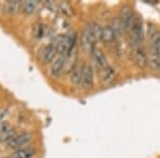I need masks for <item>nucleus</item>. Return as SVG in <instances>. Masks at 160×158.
Instances as JSON below:
<instances>
[{
  "label": "nucleus",
  "mask_w": 160,
  "mask_h": 158,
  "mask_svg": "<svg viewBox=\"0 0 160 158\" xmlns=\"http://www.w3.org/2000/svg\"><path fill=\"white\" fill-rule=\"evenodd\" d=\"M95 38L93 37L91 25L87 26L86 28L82 31L81 34V45L82 48L84 49V51L87 53H92V50L95 48Z\"/></svg>",
  "instance_id": "nucleus-4"
},
{
  "label": "nucleus",
  "mask_w": 160,
  "mask_h": 158,
  "mask_svg": "<svg viewBox=\"0 0 160 158\" xmlns=\"http://www.w3.org/2000/svg\"><path fill=\"white\" fill-rule=\"evenodd\" d=\"M115 76H117V72L113 69L112 66H107L106 69H102L100 72V77H102V81L104 84H110L113 80L115 79Z\"/></svg>",
  "instance_id": "nucleus-12"
},
{
  "label": "nucleus",
  "mask_w": 160,
  "mask_h": 158,
  "mask_svg": "<svg viewBox=\"0 0 160 158\" xmlns=\"http://www.w3.org/2000/svg\"><path fill=\"white\" fill-rule=\"evenodd\" d=\"M135 58H136V63L138 64V66L140 67V69H144V67L148 64V55H146V53H145V49L142 47V46L136 48Z\"/></svg>",
  "instance_id": "nucleus-10"
},
{
  "label": "nucleus",
  "mask_w": 160,
  "mask_h": 158,
  "mask_svg": "<svg viewBox=\"0 0 160 158\" xmlns=\"http://www.w3.org/2000/svg\"><path fill=\"white\" fill-rule=\"evenodd\" d=\"M7 115H8V109L7 108H2V109L0 110V123L4 121V118H6Z\"/></svg>",
  "instance_id": "nucleus-22"
},
{
  "label": "nucleus",
  "mask_w": 160,
  "mask_h": 158,
  "mask_svg": "<svg viewBox=\"0 0 160 158\" xmlns=\"http://www.w3.org/2000/svg\"><path fill=\"white\" fill-rule=\"evenodd\" d=\"M38 6V2L35 1V0H27V1H24L22 3V12L25 14H32L33 12H35Z\"/></svg>",
  "instance_id": "nucleus-15"
},
{
  "label": "nucleus",
  "mask_w": 160,
  "mask_h": 158,
  "mask_svg": "<svg viewBox=\"0 0 160 158\" xmlns=\"http://www.w3.org/2000/svg\"><path fill=\"white\" fill-rule=\"evenodd\" d=\"M66 61H68V58H66L65 55H61V56H59L58 58H56V60H53L52 64H51V67H50L51 76H53V77L60 76L62 74V72L64 71Z\"/></svg>",
  "instance_id": "nucleus-7"
},
{
  "label": "nucleus",
  "mask_w": 160,
  "mask_h": 158,
  "mask_svg": "<svg viewBox=\"0 0 160 158\" xmlns=\"http://www.w3.org/2000/svg\"><path fill=\"white\" fill-rule=\"evenodd\" d=\"M92 57H93V60L94 62L96 63V65L99 67L100 71L102 69H106L107 66H109V64H108V61H107V58H106L105 54L102 53L100 49L98 48H94L92 50Z\"/></svg>",
  "instance_id": "nucleus-9"
},
{
  "label": "nucleus",
  "mask_w": 160,
  "mask_h": 158,
  "mask_svg": "<svg viewBox=\"0 0 160 158\" xmlns=\"http://www.w3.org/2000/svg\"><path fill=\"white\" fill-rule=\"evenodd\" d=\"M115 38V34L113 32V29L111 26H105L102 28V41H104L105 43L109 44L112 43Z\"/></svg>",
  "instance_id": "nucleus-14"
},
{
  "label": "nucleus",
  "mask_w": 160,
  "mask_h": 158,
  "mask_svg": "<svg viewBox=\"0 0 160 158\" xmlns=\"http://www.w3.org/2000/svg\"><path fill=\"white\" fill-rule=\"evenodd\" d=\"M32 140V135L29 133H22L20 135H16L11 141L8 142V146L10 149H24L25 145Z\"/></svg>",
  "instance_id": "nucleus-6"
},
{
  "label": "nucleus",
  "mask_w": 160,
  "mask_h": 158,
  "mask_svg": "<svg viewBox=\"0 0 160 158\" xmlns=\"http://www.w3.org/2000/svg\"><path fill=\"white\" fill-rule=\"evenodd\" d=\"M57 54V49L55 44H49L47 45L44 50L42 51V60L44 63H49V62L55 60V56Z\"/></svg>",
  "instance_id": "nucleus-11"
},
{
  "label": "nucleus",
  "mask_w": 160,
  "mask_h": 158,
  "mask_svg": "<svg viewBox=\"0 0 160 158\" xmlns=\"http://www.w3.org/2000/svg\"><path fill=\"white\" fill-rule=\"evenodd\" d=\"M11 129H12L11 125H10L7 121H3V122H1V123H0V135L7 133V131L11 130Z\"/></svg>",
  "instance_id": "nucleus-21"
},
{
  "label": "nucleus",
  "mask_w": 160,
  "mask_h": 158,
  "mask_svg": "<svg viewBox=\"0 0 160 158\" xmlns=\"http://www.w3.org/2000/svg\"><path fill=\"white\" fill-rule=\"evenodd\" d=\"M20 7H22V3L19 1H9L8 2L7 9L10 13H15Z\"/></svg>",
  "instance_id": "nucleus-20"
},
{
  "label": "nucleus",
  "mask_w": 160,
  "mask_h": 158,
  "mask_svg": "<svg viewBox=\"0 0 160 158\" xmlns=\"http://www.w3.org/2000/svg\"><path fill=\"white\" fill-rule=\"evenodd\" d=\"M144 37L143 32V23H142V18L140 16H136L135 20H133L132 28L130 31V40L131 44L133 45L135 48H138L141 46L142 40Z\"/></svg>",
  "instance_id": "nucleus-1"
},
{
  "label": "nucleus",
  "mask_w": 160,
  "mask_h": 158,
  "mask_svg": "<svg viewBox=\"0 0 160 158\" xmlns=\"http://www.w3.org/2000/svg\"><path fill=\"white\" fill-rule=\"evenodd\" d=\"M111 27L113 29V32L115 34V38L120 37L121 33L123 32V28H122V24H121L120 18H115L112 20V24H111Z\"/></svg>",
  "instance_id": "nucleus-19"
},
{
  "label": "nucleus",
  "mask_w": 160,
  "mask_h": 158,
  "mask_svg": "<svg viewBox=\"0 0 160 158\" xmlns=\"http://www.w3.org/2000/svg\"><path fill=\"white\" fill-rule=\"evenodd\" d=\"M35 155V150L33 147H24L17 150L10 158H31Z\"/></svg>",
  "instance_id": "nucleus-13"
},
{
  "label": "nucleus",
  "mask_w": 160,
  "mask_h": 158,
  "mask_svg": "<svg viewBox=\"0 0 160 158\" xmlns=\"http://www.w3.org/2000/svg\"><path fill=\"white\" fill-rule=\"evenodd\" d=\"M148 64L153 71L160 72V57L159 56L151 54V56H149V58H148Z\"/></svg>",
  "instance_id": "nucleus-16"
},
{
  "label": "nucleus",
  "mask_w": 160,
  "mask_h": 158,
  "mask_svg": "<svg viewBox=\"0 0 160 158\" xmlns=\"http://www.w3.org/2000/svg\"><path fill=\"white\" fill-rule=\"evenodd\" d=\"M45 34V25H43L42 23H38L37 25L33 27V35L35 38H42Z\"/></svg>",
  "instance_id": "nucleus-18"
},
{
  "label": "nucleus",
  "mask_w": 160,
  "mask_h": 158,
  "mask_svg": "<svg viewBox=\"0 0 160 158\" xmlns=\"http://www.w3.org/2000/svg\"><path fill=\"white\" fill-rule=\"evenodd\" d=\"M84 64L86 63H76L72 67L71 75H69V81L73 84H80L82 78V73H83Z\"/></svg>",
  "instance_id": "nucleus-8"
},
{
  "label": "nucleus",
  "mask_w": 160,
  "mask_h": 158,
  "mask_svg": "<svg viewBox=\"0 0 160 158\" xmlns=\"http://www.w3.org/2000/svg\"><path fill=\"white\" fill-rule=\"evenodd\" d=\"M120 20H121V24H122L124 32L127 33V34H130L133 20H135V16H133V13L129 7H124L121 10Z\"/></svg>",
  "instance_id": "nucleus-3"
},
{
  "label": "nucleus",
  "mask_w": 160,
  "mask_h": 158,
  "mask_svg": "<svg viewBox=\"0 0 160 158\" xmlns=\"http://www.w3.org/2000/svg\"><path fill=\"white\" fill-rule=\"evenodd\" d=\"M94 84V71H93V66L91 64L86 63L84 64L83 73H82V78L80 85L83 88L84 90H89L93 88Z\"/></svg>",
  "instance_id": "nucleus-5"
},
{
  "label": "nucleus",
  "mask_w": 160,
  "mask_h": 158,
  "mask_svg": "<svg viewBox=\"0 0 160 158\" xmlns=\"http://www.w3.org/2000/svg\"><path fill=\"white\" fill-rule=\"evenodd\" d=\"M76 35H68V34H60L57 38L55 46L57 49V54H59V56L61 55H68L71 45L73 43V40Z\"/></svg>",
  "instance_id": "nucleus-2"
},
{
  "label": "nucleus",
  "mask_w": 160,
  "mask_h": 158,
  "mask_svg": "<svg viewBox=\"0 0 160 158\" xmlns=\"http://www.w3.org/2000/svg\"><path fill=\"white\" fill-rule=\"evenodd\" d=\"M91 29H92V33L93 37L95 38V42L102 40V28L98 23H93L91 25Z\"/></svg>",
  "instance_id": "nucleus-17"
}]
</instances>
